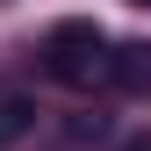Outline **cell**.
I'll return each instance as SVG.
<instances>
[{
	"label": "cell",
	"instance_id": "cell-1",
	"mask_svg": "<svg viewBox=\"0 0 151 151\" xmlns=\"http://www.w3.org/2000/svg\"><path fill=\"white\" fill-rule=\"evenodd\" d=\"M108 58H115V43H108V29L86 22V14L43 29V72L58 86H101L108 79Z\"/></svg>",
	"mask_w": 151,
	"mask_h": 151
},
{
	"label": "cell",
	"instance_id": "cell-2",
	"mask_svg": "<svg viewBox=\"0 0 151 151\" xmlns=\"http://www.w3.org/2000/svg\"><path fill=\"white\" fill-rule=\"evenodd\" d=\"M108 86H122L129 101H151V43H115V58H108Z\"/></svg>",
	"mask_w": 151,
	"mask_h": 151
},
{
	"label": "cell",
	"instance_id": "cell-3",
	"mask_svg": "<svg viewBox=\"0 0 151 151\" xmlns=\"http://www.w3.org/2000/svg\"><path fill=\"white\" fill-rule=\"evenodd\" d=\"M29 129H36V101H29L14 79H0V151H7V144H22Z\"/></svg>",
	"mask_w": 151,
	"mask_h": 151
},
{
	"label": "cell",
	"instance_id": "cell-4",
	"mask_svg": "<svg viewBox=\"0 0 151 151\" xmlns=\"http://www.w3.org/2000/svg\"><path fill=\"white\" fill-rule=\"evenodd\" d=\"M122 151H151V137H137V144H122Z\"/></svg>",
	"mask_w": 151,
	"mask_h": 151
},
{
	"label": "cell",
	"instance_id": "cell-5",
	"mask_svg": "<svg viewBox=\"0 0 151 151\" xmlns=\"http://www.w3.org/2000/svg\"><path fill=\"white\" fill-rule=\"evenodd\" d=\"M137 7H151V0H137Z\"/></svg>",
	"mask_w": 151,
	"mask_h": 151
}]
</instances>
